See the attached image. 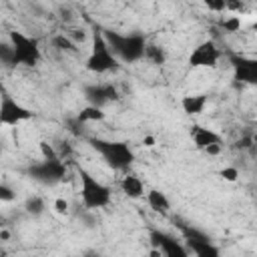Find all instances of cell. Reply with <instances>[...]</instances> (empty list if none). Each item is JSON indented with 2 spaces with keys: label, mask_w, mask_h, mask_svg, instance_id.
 <instances>
[{
  "label": "cell",
  "mask_w": 257,
  "mask_h": 257,
  "mask_svg": "<svg viewBox=\"0 0 257 257\" xmlns=\"http://www.w3.org/2000/svg\"><path fill=\"white\" fill-rule=\"evenodd\" d=\"M102 34H104V40H106V44H108V48L116 60L133 64V62H139L141 58H145L147 38L141 32L120 34L114 30H104Z\"/></svg>",
  "instance_id": "1"
},
{
  "label": "cell",
  "mask_w": 257,
  "mask_h": 257,
  "mask_svg": "<svg viewBox=\"0 0 257 257\" xmlns=\"http://www.w3.org/2000/svg\"><path fill=\"white\" fill-rule=\"evenodd\" d=\"M88 145L104 159V163L110 169L126 171L135 163V151L131 149V145L126 141H106V139L90 137Z\"/></svg>",
  "instance_id": "2"
},
{
  "label": "cell",
  "mask_w": 257,
  "mask_h": 257,
  "mask_svg": "<svg viewBox=\"0 0 257 257\" xmlns=\"http://www.w3.org/2000/svg\"><path fill=\"white\" fill-rule=\"evenodd\" d=\"M76 175L80 179V197L86 209H104L110 203V189L96 181L84 167L76 165Z\"/></svg>",
  "instance_id": "3"
},
{
  "label": "cell",
  "mask_w": 257,
  "mask_h": 257,
  "mask_svg": "<svg viewBox=\"0 0 257 257\" xmlns=\"http://www.w3.org/2000/svg\"><path fill=\"white\" fill-rule=\"evenodd\" d=\"M8 38H10V46H12V66H36L42 58V52H40V44L36 38L24 34V32H18V30H10L8 32Z\"/></svg>",
  "instance_id": "4"
},
{
  "label": "cell",
  "mask_w": 257,
  "mask_h": 257,
  "mask_svg": "<svg viewBox=\"0 0 257 257\" xmlns=\"http://www.w3.org/2000/svg\"><path fill=\"white\" fill-rule=\"evenodd\" d=\"M84 66L88 72H94V74L118 70V60L110 52V48L104 40V34L100 30H94V34H92V50H90Z\"/></svg>",
  "instance_id": "5"
},
{
  "label": "cell",
  "mask_w": 257,
  "mask_h": 257,
  "mask_svg": "<svg viewBox=\"0 0 257 257\" xmlns=\"http://www.w3.org/2000/svg\"><path fill=\"white\" fill-rule=\"evenodd\" d=\"M28 175L42 185H56L66 177V163L60 157L42 159L40 163L28 167Z\"/></svg>",
  "instance_id": "6"
},
{
  "label": "cell",
  "mask_w": 257,
  "mask_h": 257,
  "mask_svg": "<svg viewBox=\"0 0 257 257\" xmlns=\"http://www.w3.org/2000/svg\"><path fill=\"white\" fill-rule=\"evenodd\" d=\"M183 235L187 241L189 253H195V257H221V249L199 229L193 227H183Z\"/></svg>",
  "instance_id": "7"
},
{
  "label": "cell",
  "mask_w": 257,
  "mask_h": 257,
  "mask_svg": "<svg viewBox=\"0 0 257 257\" xmlns=\"http://www.w3.org/2000/svg\"><path fill=\"white\" fill-rule=\"evenodd\" d=\"M34 114L22 106L20 102H16L8 92L2 90V96H0V124H6V126H16L24 120H30Z\"/></svg>",
  "instance_id": "8"
},
{
  "label": "cell",
  "mask_w": 257,
  "mask_h": 257,
  "mask_svg": "<svg viewBox=\"0 0 257 257\" xmlns=\"http://www.w3.org/2000/svg\"><path fill=\"white\" fill-rule=\"evenodd\" d=\"M149 239H151V245L155 249H159L163 257H189V249L177 237H173L165 231L151 229Z\"/></svg>",
  "instance_id": "9"
},
{
  "label": "cell",
  "mask_w": 257,
  "mask_h": 257,
  "mask_svg": "<svg viewBox=\"0 0 257 257\" xmlns=\"http://www.w3.org/2000/svg\"><path fill=\"white\" fill-rule=\"evenodd\" d=\"M221 58V50L213 40L201 42L189 56V66L191 68H215Z\"/></svg>",
  "instance_id": "10"
},
{
  "label": "cell",
  "mask_w": 257,
  "mask_h": 257,
  "mask_svg": "<svg viewBox=\"0 0 257 257\" xmlns=\"http://www.w3.org/2000/svg\"><path fill=\"white\" fill-rule=\"evenodd\" d=\"M229 62L233 66V78L239 84H257V60L243 56V54H231Z\"/></svg>",
  "instance_id": "11"
},
{
  "label": "cell",
  "mask_w": 257,
  "mask_h": 257,
  "mask_svg": "<svg viewBox=\"0 0 257 257\" xmlns=\"http://www.w3.org/2000/svg\"><path fill=\"white\" fill-rule=\"evenodd\" d=\"M84 98L90 102V106H98L102 108L108 102L118 100V90L112 82H98V84H86L82 88Z\"/></svg>",
  "instance_id": "12"
},
{
  "label": "cell",
  "mask_w": 257,
  "mask_h": 257,
  "mask_svg": "<svg viewBox=\"0 0 257 257\" xmlns=\"http://www.w3.org/2000/svg\"><path fill=\"white\" fill-rule=\"evenodd\" d=\"M191 139H193V143H195V147L199 151H203L209 145H223V139H221L219 133H215V131H211L207 126H201V124H193L191 126Z\"/></svg>",
  "instance_id": "13"
},
{
  "label": "cell",
  "mask_w": 257,
  "mask_h": 257,
  "mask_svg": "<svg viewBox=\"0 0 257 257\" xmlns=\"http://www.w3.org/2000/svg\"><path fill=\"white\" fill-rule=\"evenodd\" d=\"M207 100H209L207 94H187V96L181 98V108H183L185 114L195 116V114H201L205 110Z\"/></svg>",
  "instance_id": "14"
},
{
  "label": "cell",
  "mask_w": 257,
  "mask_h": 257,
  "mask_svg": "<svg viewBox=\"0 0 257 257\" xmlns=\"http://www.w3.org/2000/svg\"><path fill=\"white\" fill-rule=\"evenodd\" d=\"M120 191L128 199H141L145 195V185L137 175H124L120 181Z\"/></svg>",
  "instance_id": "15"
},
{
  "label": "cell",
  "mask_w": 257,
  "mask_h": 257,
  "mask_svg": "<svg viewBox=\"0 0 257 257\" xmlns=\"http://www.w3.org/2000/svg\"><path fill=\"white\" fill-rule=\"evenodd\" d=\"M147 203H149V207H151L155 213L167 215V213L171 211V201H169V197H167L163 191H159V189H151V191L147 193Z\"/></svg>",
  "instance_id": "16"
},
{
  "label": "cell",
  "mask_w": 257,
  "mask_h": 257,
  "mask_svg": "<svg viewBox=\"0 0 257 257\" xmlns=\"http://www.w3.org/2000/svg\"><path fill=\"white\" fill-rule=\"evenodd\" d=\"M106 118V112L102 110V108H98V106H84L78 114H76V120L82 124V122H100V120H104Z\"/></svg>",
  "instance_id": "17"
},
{
  "label": "cell",
  "mask_w": 257,
  "mask_h": 257,
  "mask_svg": "<svg viewBox=\"0 0 257 257\" xmlns=\"http://www.w3.org/2000/svg\"><path fill=\"white\" fill-rule=\"evenodd\" d=\"M145 58L151 60L153 64H165L167 54H165V50H163L161 46H157V44H149V42H147V46H145Z\"/></svg>",
  "instance_id": "18"
},
{
  "label": "cell",
  "mask_w": 257,
  "mask_h": 257,
  "mask_svg": "<svg viewBox=\"0 0 257 257\" xmlns=\"http://www.w3.org/2000/svg\"><path fill=\"white\" fill-rule=\"evenodd\" d=\"M52 44H54V48H58V50H64V52H76V42H74L70 36H66V34H58V36H54V38H52Z\"/></svg>",
  "instance_id": "19"
},
{
  "label": "cell",
  "mask_w": 257,
  "mask_h": 257,
  "mask_svg": "<svg viewBox=\"0 0 257 257\" xmlns=\"http://www.w3.org/2000/svg\"><path fill=\"white\" fill-rule=\"evenodd\" d=\"M44 209H46V203H44L42 197H30V199L26 201V211H28L30 215H42Z\"/></svg>",
  "instance_id": "20"
},
{
  "label": "cell",
  "mask_w": 257,
  "mask_h": 257,
  "mask_svg": "<svg viewBox=\"0 0 257 257\" xmlns=\"http://www.w3.org/2000/svg\"><path fill=\"white\" fill-rule=\"evenodd\" d=\"M221 28H223V32H227V34H235V32L241 30V18H239V16H227V18L221 22Z\"/></svg>",
  "instance_id": "21"
},
{
  "label": "cell",
  "mask_w": 257,
  "mask_h": 257,
  "mask_svg": "<svg viewBox=\"0 0 257 257\" xmlns=\"http://www.w3.org/2000/svg\"><path fill=\"white\" fill-rule=\"evenodd\" d=\"M0 62L4 66H12V46L0 42Z\"/></svg>",
  "instance_id": "22"
},
{
  "label": "cell",
  "mask_w": 257,
  "mask_h": 257,
  "mask_svg": "<svg viewBox=\"0 0 257 257\" xmlns=\"http://www.w3.org/2000/svg\"><path fill=\"white\" fill-rule=\"evenodd\" d=\"M14 199H16L14 189L8 187V185H4V183H0V203H12Z\"/></svg>",
  "instance_id": "23"
},
{
  "label": "cell",
  "mask_w": 257,
  "mask_h": 257,
  "mask_svg": "<svg viewBox=\"0 0 257 257\" xmlns=\"http://www.w3.org/2000/svg\"><path fill=\"white\" fill-rule=\"evenodd\" d=\"M219 177L225 179V181H229V183H235L239 179V171L235 167H225V169L219 171Z\"/></svg>",
  "instance_id": "24"
},
{
  "label": "cell",
  "mask_w": 257,
  "mask_h": 257,
  "mask_svg": "<svg viewBox=\"0 0 257 257\" xmlns=\"http://www.w3.org/2000/svg\"><path fill=\"white\" fill-rule=\"evenodd\" d=\"M205 6L213 12H225V0H207Z\"/></svg>",
  "instance_id": "25"
},
{
  "label": "cell",
  "mask_w": 257,
  "mask_h": 257,
  "mask_svg": "<svg viewBox=\"0 0 257 257\" xmlns=\"http://www.w3.org/2000/svg\"><path fill=\"white\" fill-rule=\"evenodd\" d=\"M54 211H56L58 215H66V213H68V201L62 199V197H58V199L54 201Z\"/></svg>",
  "instance_id": "26"
},
{
  "label": "cell",
  "mask_w": 257,
  "mask_h": 257,
  "mask_svg": "<svg viewBox=\"0 0 257 257\" xmlns=\"http://www.w3.org/2000/svg\"><path fill=\"white\" fill-rule=\"evenodd\" d=\"M243 8H245L243 2H237V0H225V10H229V12H241Z\"/></svg>",
  "instance_id": "27"
},
{
  "label": "cell",
  "mask_w": 257,
  "mask_h": 257,
  "mask_svg": "<svg viewBox=\"0 0 257 257\" xmlns=\"http://www.w3.org/2000/svg\"><path fill=\"white\" fill-rule=\"evenodd\" d=\"M40 153H42L44 159H56V157H58V155L54 153V149H52L48 143H40Z\"/></svg>",
  "instance_id": "28"
},
{
  "label": "cell",
  "mask_w": 257,
  "mask_h": 257,
  "mask_svg": "<svg viewBox=\"0 0 257 257\" xmlns=\"http://www.w3.org/2000/svg\"><path fill=\"white\" fill-rule=\"evenodd\" d=\"M203 153H205V155L215 157V155H219V153H221V145H209V147H205V149H203Z\"/></svg>",
  "instance_id": "29"
},
{
  "label": "cell",
  "mask_w": 257,
  "mask_h": 257,
  "mask_svg": "<svg viewBox=\"0 0 257 257\" xmlns=\"http://www.w3.org/2000/svg\"><path fill=\"white\" fill-rule=\"evenodd\" d=\"M251 145H253V137H245L243 141H239V143H237V147H239V149H247V147H251Z\"/></svg>",
  "instance_id": "30"
},
{
  "label": "cell",
  "mask_w": 257,
  "mask_h": 257,
  "mask_svg": "<svg viewBox=\"0 0 257 257\" xmlns=\"http://www.w3.org/2000/svg\"><path fill=\"white\" fill-rule=\"evenodd\" d=\"M143 145H145V147H155V137H153V135H147V137L143 139Z\"/></svg>",
  "instance_id": "31"
},
{
  "label": "cell",
  "mask_w": 257,
  "mask_h": 257,
  "mask_svg": "<svg viewBox=\"0 0 257 257\" xmlns=\"http://www.w3.org/2000/svg\"><path fill=\"white\" fill-rule=\"evenodd\" d=\"M149 257H163V255H161V251H159V249H155V247H153V249H151V253H149Z\"/></svg>",
  "instance_id": "32"
},
{
  "label": "cell",
  "mask_w": 257,
  "mask_h": 257,
  "mask_svg": "<svg viewBox=\"0 0 257 257\" xmlns=\"http://www.w3.org/2000/svg\"><path fill=\"white\" fill-rule=\"evenodd\" d=\"M82 257H102V255H100V253H96V251H86Z\"/></svg>",
  "instance_id": "33"
},
{
  "label": "cell",
  "mask_w": 257,
  "mask_h": 257,
  "mask_svg": "<svg viewBox=\"0 0 257 257\" xmlns=\"http://www.w3.org/2000/svg\"><path fill=\"white\" fill-rule=\"evenodd\" d=\"M0 237H2V239H8V237H10V233H8V231H2V233H0Z\"/></svg>",
  "instance_id": "34"
},
{
  "label": "cell",
  "mask_w": 257,
  "mask_h": 257,
  "mask_svg": "<svg viewBox=\"0 0 257 257\" xmlns=\"http://www.w3.org/2000/svg\"><path fill=\"white\" fill-rule=\"evenodd\" d=\"M0 155H2V141H0Z\"/></svg>",
  "instance_id": "35"
}]
</instances>
